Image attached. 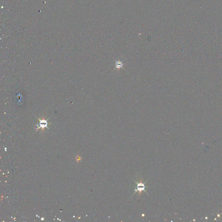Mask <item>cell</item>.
Returning <instances> with one entry per match:
<instances>
[{
  "label": "cell",
  "mask_w": 222,
  "mask_h": 222,
  "mask_svg": "<svg viewBox=\"0 0 222 222\" xmlns=\"http://www.w3.org/2000/svg\"><path fill=\"white\" fill-rule=\"evenodd\" d=\"M135 181L136 184V189H135V192H138L139 195L140 196L141 195L142 192L143 191H144L146 192L145 190V184H144L143 183H142V180H140V182L139 183H137Z\"/></svg>",
  "instance_id": "6da1fadb"
},
{
  "label": "cell",
  "mask_w": 222,
  "mask_h": 222,
  "mask_svg": "<svg viewBox=\"0 0 222 222\" xmlns=\"http://www.w3.org/2000/svg\"><path fill=\"white\" fill-rule=\"evenodd\" d=\"M39 120L40 121V126L39 127H36V129L38 130L39 128H41L43 130H44V128L46 127L47 128L48 122L46 120V119H44V118H43V119H41L38 118Z\"/></svg>",
  "instance_id": "7a4b0ae2"
},
{
  "label": "cell",
  "mask_w": 222,
  "mask_h": 222,
  "mask_svg": "<svg viewBox=\"0 0 222 222\" xmlns=\"http://www.w3.org/2000/svg\"><path fill=\"white\" fill-rule=\"evenodd\" d=\"M116 65L117 67H118V68H119L121 67H122V64H121V63L119 62V64H116Z\"/></svg>",
  "instance_id": "3957f363"
}]
</instances>
